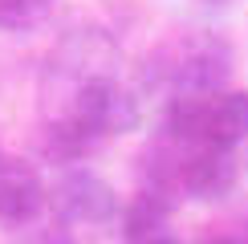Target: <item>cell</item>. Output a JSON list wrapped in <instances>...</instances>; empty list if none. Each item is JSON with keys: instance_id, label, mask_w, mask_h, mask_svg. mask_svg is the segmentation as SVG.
<instances>
[{"instance_id": "cell-1", "label": "cell", "mask_w": 248, "mask_h": 244, "mask_svg": "<svg viewBox=\"0 0 248 244\" xmlns=\"http://www.w3.org/2000/svg\"><path fill=\"white\" fill-rule=\"evenodd\" d=\"M151 61V77L163 81L171 94L212 98L224 94V81L232 77V45L216 33H183Z\"/></svg>"}, {"instance_id": "cell-2", "label": "cell", "mask_w": 248, "mask_h": 244, "mask_svg": "<svg viewBox=\"0 0 248 244\" xmlns=\"http://www.w3.org/2000/svg\"><path fill=\"white\" fill-rule=\"evenodd\" d=\"M49 203L57 212V224H110L118 216V196L98 171L69 167L49 187Z\"/></svg>"}, {"instance_id": "cell-3", "label": "cell", "mask_w": 248, "mask_h": 244, "mask_svg": "<svg viewBox=\"0 0 248 244\" xmlns=\"http://www.w3.org/2000/svg\"><path fill=\"white\" fill-rule=\"evenodd\" d=\"M236 187V151L220 142H200L183 151V171H179V196L195 203L228 199Z\"/></svg>"}, {"instance_id": "cell-4", "label": "cell", "mask_w": 248, "mask_h": 244, "mask_svg": "<svg viewBox=\"0 0 248 244\" xmlns=\"http://www.w3.org/2000/svg\"><path fill=\"white\" fill-rule=\"evenodd\" d=\"M49 203L41 175L20 159H0V224H29Z\"/></svg>"}, {"instance_id": "cell-5", "label": "cell", "mask_w": 248, "mask_h": 244, "mask_svg": "<svg viewBox=\"0 0 248 244\" xmlns=\"http://www.w3.org/2000/svg\"><path fill=\"white\" fill-rule=\"evenodd\" d=\"M171 212H175L171 196L139 187V196H130V203L122 208V240L126 244H151L155 236H167Z\"/></svg>"}, {"instance_id": "cell-6", "label": "cell", "mask_w": 248, "mask_h": 244, "mask_svg": "<svg viewBox=\"0 0 248 244\" xmlns=\"http://www.w3.org/2000/svg\"><path fill=\"white\" fill-rule=\"evenodd\" d=\"M248 138V90H224L208 102V142L236 147Z\"/></svg>"}, {"instance_id": "cell-7", "label": "cell", "mask_w": 248, "mask_h": 244, "mask_svg": "<svg viewBox=\"0 0 248 244\" xmlns=\"http://www.w3.org/2000/svg\"><path fill=\"white\" fill-rule=\"evenodd\" d=\"M49 13H53V0H0V29L25 33V29H37Z\"/></svg>"}, {"instance_id": "cell-8", "label": "cell", "mask_w": 248, "mask_h": 244, "mask_svg": "<svg viewBox=\"0 0 248 244\" xmlns=\"http://www.w3.org/2000/svg\"><path fill=\"white\" fill-rule=\"evenodd\" d=\"M33 244H78V236L69 232V224H57V220H53V224H49V228L41 232Z\"/></svg>"}, {"instance_id": "cell-9", "label": "cell", "mask_w": 248, "mask_h": 244, "mask_svg": "<svg viewBox=\"0 0 248 244\" xmlns=\"http://www.w3.org/2000/svg\"><path fill=\"white\" fill-rule=\"evenodd\" d=\"M200 244H240V240H232V236H203Z\"/></svg>"}, {"instance_id": "cell-10", "label": "cell", "mask_w": 248, "mask_h": 244, "mask_svg": "<svg viewBox=\"0 0 248 244\" xmlns=\"http://www.w3.org/2000/svg\"><path fill=\"white\" fill-rule=\"evenodd\" d=\"M151 244H183V240H179V236H171V232H167V236H155Z\"/></svg>"}, {"instance_id": "cell-11", "label": "cell", "mask_w": 248, "mask_h": 244, "mask_svg": "<svg viewBox=\"0 0 248 244\" xmlns=\"http://www.w3.org/2000/svg\"><path fill=\"white\" fill-rule=\"evenodd\" d=\"M240 244H248V220H244V240H240Z\"/></svg>"}, {"instance_id": "cell-12", "label": "cell", "mask_w": 248, "mask_h": 244, "mask_svg": "<svg viewBox=\"0 0 248 244\" xmlns=\"http://www.w3.org/2000/svg\"><path fill=\"white\" fill-rule=\"evenodd\" d=\"M0 159H4V155H0Z\"/></svg>"}]
</instances>
